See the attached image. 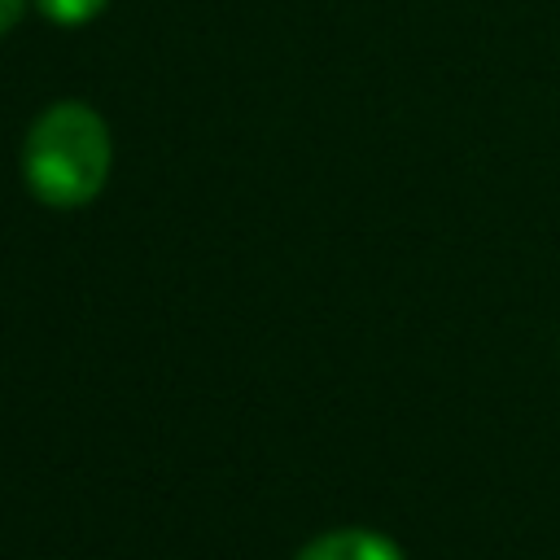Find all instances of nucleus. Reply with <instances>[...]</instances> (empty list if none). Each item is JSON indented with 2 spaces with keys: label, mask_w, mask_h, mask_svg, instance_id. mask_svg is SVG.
<instances>
[{
  "label": "nucleus",
  "mask_w": 560,
  "mask_h": 560,
  "mask_svg": "<svg viewBox=\"0 0 560 560\" xmlns=\"http://www.w3.org/2000/svg\"><path fill=\"white\" fill-rule=\"evenodd\" d=\"M114 144L105 118L83 105V101H57L48 105L26 140H22V175L26 188L52 206V210H74L88 206L105 179H109Z\"/></svg>",
  "instance_id": "obj_1"
},
{
  "label": "nucleus",
  "mask_w": 560,
  "mask_h": 560,
  "mask_svg": "<svg viewBox=\"0 0 560 560\" xmlns=\"http://www.w3.org/2000/svg\"><path fill=\"white\" fill-rule=\"evenodd\" d=\"M44 18L61 22V26H79V22H92L109 0H35Z\"/></svg>",
  "instance_id": "obj_3"
},
{
  "label": "nucleus",
  "mask_w": 560,
  "mask_h": 560,
  "mask_svg": "<svg viewBox=\"0 0 560 560\" xmlns=\"http://www.w3.org/2000/svg\"><path fill=\"white\" fill-rule=\"evenodd\" d=\"M298 560H402V551L376 529H332L311 538Z\"/></svg>",
  "instance_id": "obj_2"
},
{
  "label": "nucleus",
  "mask_w": 560,
  "mask_h": 560,
  "mask_svg": "<svg viewBox=\"0 0 560 560\" xmlns=\"http://www.w3.org/2000/svg\"><path fill=\"white\" fill-rule=\"evenodd\" d=\"M22 9H26V0H0V35L13 31V22L22 18Z\"/></svg>",
  "instance_id": "obj_4"
}]
</instances>
